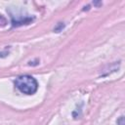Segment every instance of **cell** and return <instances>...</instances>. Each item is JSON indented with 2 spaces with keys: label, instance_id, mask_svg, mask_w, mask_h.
I'll return each mask as SVG.
<instances>
[{
  "label": "cell",
  "instance_id": "obj_4",
  "mask_svg": "<svg viewBox=\"0 0 125 125\" xmlns=\"http://www.w3.org/2000/svg\"><path fill=\"white\" fill-rule=\"evenodd\" d=\"M1 21H6V20H5L2 16H0V23H1Z\"/></svg>",
  "mask_w": 125,
  "mask_h": 125
},
{
  "label": "cell",
  "instance_id": "obj_2",
  "mask_svg": "<svg viewBox=\"0 0 125 125\" xmlns=\"http://www.w3.org/2000/svg\"><path fill=\"white\" fill-rule=\"evenodd\" d=\"M11 18H12V25L13 26H20L22 24H29L33 20L34 17H30V16H22V15H13L11 14Z\"/></svg>",
  "mask_w": 125,
  "mask_h": 125
},
{
  "label": "cell",
  "instance_id": "obj_3",
  "mask_svg": "<svg viewBox=\"0 0 125 125\" xmlns=\"http://www.w3.org/2000/svg\"><path fill=\"white\" fill-rule=\"evenodd\" d=\"M117 123L119 125H125V123H124V116H120L119 119L117 120Z\"/></svg>",
  "mask_w": 125,
  "mask_h": 125
},
{
  "label": "cell",
  "instance_id": "obj_1",
  "mask_svg": "<svg viewBox=\"0 0 125 125\" xmlns=\"http://www.w3.org/2000/svg\"><path fill=\"white\" fill-rule=\"evenodd\" d=\"M15 86L23 94L32 95L38 89V83L36 79L30 75H21L14 80Z\"/></svg>",
  "mask_w": 125,
  "mask_h": 125
}]
</instances>
